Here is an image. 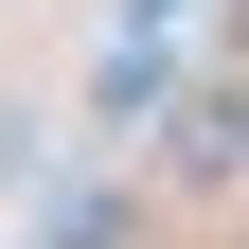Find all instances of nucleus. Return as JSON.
Wrapping results in <instances>:
<instances>
[{"label":"nucleus","instance_id":"obj_1","mask_svg":"<svg viewBox=\"0 0 249 249\" xmlns=\"http://www.w3.org/2000/svg\"><path fill=\"white\" fill-rule=\"evenodd\" d=\"M18 178H36V124H18V107H0V196H18Z\"/></svg>","mask_w":249,"mask_h":249}]
</instances>
